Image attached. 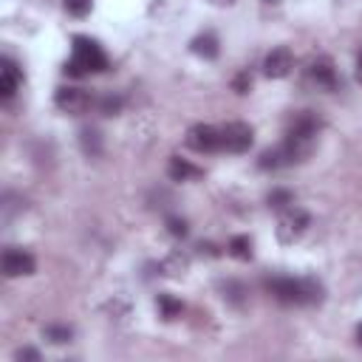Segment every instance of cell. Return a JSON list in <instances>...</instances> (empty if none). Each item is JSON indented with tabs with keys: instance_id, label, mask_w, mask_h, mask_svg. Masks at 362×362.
Instances as JSON below:
<instances>
[{
	"instance_id": "obj_1",
	"label": "cell",
	"mask_w": 362,
	"mask_h": 362,
	"mask_svg": "<svg viewBox=\"0 0 362 362\" xmlns=\"http://www.w3.org/2000/svg\"><path fill=\"white\" fill-rule=\"evenodd\" d=\"M266 288L283 305H311L322 300V286L308 277H274L266 283Z\"/></svg>"
},
{
	"instance_id": "obj_2",
	"label": "cell",
	"mask_w": 362,
	"mask_h": 362,
	"mask_svg": "<svg viewBox=\"0 0 362 362\" xmlns=\"http://www.w3.org/2000/svg\"><path fill=\"white\" fill-rule=\"evenodd\" d=\"M85 74L90 71H105L107 68V57L102 51V45L90 37H74V57H71Z\"/></svg>"
},
{
	"instance_id": "obj_3",
	"label": "cell",
	"mask_w": 362,
	"mask_h": 362,
	"mask_svg": "<svg viewBox=\"0 0 362 362\" xmlns=\"http://www.w3.org/2000/svg\"><path fill=\"white\" fill-rule=\"evenodd\" d=\"M54 105H57L62 113H68V116H82V113L90 110L93 96H90L85 88L65 85V88H57V93H54Z\"/></svg>"
},
{
	"instance_id": "obj_4",
	"label": "cell",
	"mask_w": 362,
	"mask_h": 362,
	"mask_svg": "<svg viewBox=\"0 0 362 362\" xmlns=\"http://www.w3.org/2000/svg\"><path fill=\"white\" fill-rule=\"evenodd\" d=\"M255 141V130L246 122H229L221 127V150L226 153H246Z\"/></svg>"
},
{
	"instance_id": "obj_5",
	"label": "cell",
	"mask_w": 362,
	"mask_h": 362,
	"mask_svg": "<svg viewBox=\"0 0 362 362\" xmlns=\"http://www.w3.org/2000/svg\"><path fill=\"white\" fill-rule=\"evenodd\" d=\"M187 147L195 150V153H215V150H221V127L192 124L187 130Z\"/></svg>"
},
{
	"instance_id": "obj_6",
	"label": "cell",
	"mask_w": 362,
	"mask_h": 362,
	"mask_svg": "<svg viewBox=\"0 0 362 362\" xmlns=\"http://www.w3.org/2000/svg\"><path fill=\"white\" fill-rule=\"evenodd\" d=\"M308 212H303L300 206H291V209H286L283 212V218H280V223H277V238L283 240V243H294L305 229H308Z\"/></svg>"
},
{
	"instance_id": "obj_7",
	"label": "cell",
	"mask_w": 362,
	"mask_h": 362,
	"mask_svg": "<svg viewBox=\"0 0 362 362\" xmlns=\"http://www.w3.org/2000/svg\"><path fill=\"white\" fill-rule=\"evenodd\" d=\"M3 274L6 277H23V274H34V269H37V260H34V255L31 252H25V249H17V246H8L6 252H3Z\"/></svg>"
},
{
	"instance_id": "obj_8",
	"label": "cell",
	"mask_w": 362,
	"mask_h": 362,
	"mask_svg": "<svg viewBox=\"0 0 362 362\" xmlns=\"http://www.w3.org/2000/svg\"><path fill=\"white\" fill-rule=\"evenodd\" d=\"M291 68H294V54H291L288 45L272 48V51L266 54V59H263V74H266L269 79H283V76L291 74Z\"/></svg>"
},
{
	"instance_id": "obj_9",
	"label": "cell",
	"mask_w": 362,
	"mask_h": 362,
	"mask_svg": "<svg viewBox=\"0 0 362 362\" xmlns=\"http://www.w3.org/2000/svg\"><path fill=\"white\" fill-rule=\"evenodd\" d=\"M20 82H23L20 68H17L8 57H3V68H0V96H3V99H11V96L17 93V88H20Z\"/></svg>"
},
{
	"instance_id": "obj_10",
	"label": "cell",
	"mask_w": 362,
	"mask_h": 362,
	"mask_svg": "<svg viewBox=\"0 0 362 362\" xmlns=\"http://www.w3.org/2000/svg\"><path fill=\"white\" fill-rule=\"evenodd\" d=\"M308 76H311L320 88H334V85H337V68H334V62H331L328 57L314 59L311 68H308Z\"/></svg>"
},
{
	"instance_id": "obj_11",
	"label": "cell",
	"mask_w": 362,
	"mask_h": 362,
	"mask_svg": "<svg viewBox=\"0 0 362 362\" xmlns=\"http://www.w3.org/2000/svg\"><path fill=\"white\" fill-rule=\"evenodd\" d=\"M167 173H170V178H173V181H195V178H201V175H204V170H201V167H195V164H189L187 158H178V156H173V158H170Z\"/></svg>"
},
{
	"instance_id": "obj_12",
	"label": "cell",
	"mask_w": 362,
	"mask_h": 362,
	"mask_svg": "<svg viewBox=\"0 0 362 362\" xmlns=\"http://www.w3.org/2000/svg\"><path fill=\"white\" fill-rule=\"evenodd\" d=\"M189 51L198 54V57H204V59H215L221 54V42H218V37L212 31H204V34H198L189 42Z\"/></svg>"
},
{
	"instance_id": "obj_13",
	"label": "cell",
	"mask_w": 362,
	"mask_h": 362,
	"mask_svg": "<svg viewBox=\"0 0 362 362\" xmlns=\"http://www.w3.org/2000/svg\"><path fill=\"white\" fill-rule=\"evenodd\" d=\"M257 167H260V170H280V167H291V158H288L286 147H283V144H277V147H272V150L260 153Z\"/></svg>"
},
{
	"instance_id": "obj_14",
	"label": "cell",
	"mask_w": 362,
	"mask_h": 362,
	"mask_svg": "<svg viewBox=\"0 0 362 362\" xmlns=\"http://www.w3.org/2000/svg\"><path fill=\"white\" fill-rule=\"evenodd\" d=\"M79 144H82V153L93 158V156L102 153V133L96 127H82L79 130Z\"/></svg>"
},
{
	"instance_id": "obj_15",
	"label": "cell",
	"mask_w": 362,
	"mask_h": 362,
	"mask_svg": "<svg viewBox=\"0 0 362 362\" xmlns=\"http://www.w3.org/2000/svg\"><path fill=\"white\" fill-rule=\"evenodd\" d=\"M226 252H229L232 257H238V260H249V257H252V240H249V235H235V238L229 240Z\"/></svg>"
},
{
	"instance_id": "obj_16",
	"label": "cell",
	"mask_w": 362,
	"mask_h": 362,
	"mask_svg": "<svg viewBox=\"0 0 362 362\" xmlns=\"http://www.w3.org/2000/svg\"><path fill=\"white\" fill-rule=\"evenodd\" d=\"M156 305H158V311H161V317H164V320H173V317H178V314H181V303H178L173 294H158Z\"/></svg>"
},
{
	"instance_id": "obj_17",
	"label": "cell",
	"mask_w": 362,
	"mask_h": 362,
	"mask_svg": "<svg viewBox=\"0 0 362 362\" xmlns=\"http://www.w3.org/2000/svg\"><path fill=\"white\" fill-rule=\"evenodd\" d=\"M122 105H124V99L116 96V93H107V96H102V99L96 102L99 113H105V116H116V113L122 110Z\"/></svg>"
},
{
	"instance_id": "obj_18",
	"label": "cell",
	"mask_w": 362,
	"mask_h": 362,
	"mask_svg": "<svg viewBox=\"0 0 362 362\" xmlns=\"http://www.w3.org/2000/svg\"><path fill=\"white\" fill-rule=\"evenodd\" d=\"M42 334H45V339H51V342H57V345H62V342H68V339L74 337V331H71L68 325H45Z\"/></svg>"
},
{
	"instance_id": "obj_19",
	"label": "cell",
	"mask_w": 362,
	"mask_h": 362,
	"mask_svg": "<svg viewBox=\"0 0 362 362\" xmlns=\"http://www.w3.org/2000/svg\"><path fill=\"white\" fill-rule=\"evenodd\" d=\"M266 201H269V206L283 209V206H291V204H294V192H291V189H272Z\"/></svg>"
},
{
	"instance_id": "obj_20",
	"label": "cell",
	"mask_w": 362,
	"mask_h": 362,
	"mask_svg": "<svg viewBox=\"0 0 362 362\" xmlns=\"http://www.w3.org/2000/svg\"><path fill=\"white\" fill-rule=\"evenodd\" d=\"M93 0H65V11L74 14V17H85L90 11Z\"/></svg>"
},
{
	"instance_id": "obj_21",
	"label": "cell",
	"mask_w": 362,
	"mask_h": 362,
	"mask_svg": "<svg viewBox=\"0 0 362 362\" xmlns=\"http://www.w3.org/2000/svg\"><path fill=\"white\" fill-rule=\"evenodd\" d=\"M167 229H170V235H175V238H184V235L189 232V226H187L184 218H167Z\"/></svg>"
},
{
	"instance_id": "obj_22",
	"label": "cell",
	"mask_w": 362,
	"mask_h": 362,
	"mask_svg": "<svg viewBox=\"0 0 362 362\" xmlns=\"http://www.w3.org/2000/svg\"><path fill=\"white\" fill-rule=\"evenodd\" d=\"M164 269H167V274H178V272H184V269H187V257L173 255V257L164 263Z\"/></svg>"
},
{
	"instance_id": "obj_23",
	"label": "cell",
	"mask_w": 362,
	"mask_h": 362,
	"mask_svg": "<svg viewBox=\"0 0 362 362\" xmlns=\"http://www.w3.org/2000/svg\"><path fill=\"white\" fill-rule=\"evenodd\" d=\"M249 85H252V79H249L246 74H240V76L235 79V90H238V93H246V90H249Z\"/></svg>"
},
{
	"instance_id": "obj_24",
	"label": "cell",
	"mask_w": 362,
	"mask_h": 362,
	"mask_svg": "<svg viewBox=\"0 0 362 362\" xmlns=\"http://www.w3.org/2000/svg\"><path fill=\"white\" fill-rule=\"evenodd\" d=\"M17 359H40V354H37L34 348H23V351L17 354Z\"/></svg>"
},
{
	"instance_id": "obj_25",
	"label": "cell",
	"mask_w": 362,
	"mask_h": 362,
	"mask_svg": "<svg viewBox=\"0 0 362 362\" xmlns=\"http://www.w3.org/2000/svg\"><path fill=\"white\" fill-rule=\"evenodd\" d=\"M356 79L362 82V54H359V59H356Z\"/></svg>"
},
{
	"instance_id": "obj_26",
	"label": "cell",
	"mask_w": 362,
	"mask_h": 362,
	"mask_svg": "<svg viewBox=\"0 0 362 362\" xmlns=\"http://www.w3.org/2000/svg\"><path fill=\"white\" fill-rule=\"evenodd\" d=\"M212 3H215V6H232L235 0H212Z\"/></svg>"
},
{
	"instance_id": "obj_27",
	"label": "cell",
	"mask_w": 362,
	"mask_h": 362,
	"mask_svg": "<svg viewBox=\"0 0 362 362\" xmlns=\"http://www.w3.org/2000/svg\"><path fill=\"white\" fill-rule=\"evenodd\" d=\"M356 342H359V345H362V325H359V328H356Z\"/></svg>"
},
{
	"instance_id": "obj_28",
	"label": "cell",
	"mask_w": 362,
	"mask_h": 362,
	"mask_svg": "<svg viewBox=\"0 0 362 362\" xmlns=\"http://www.w3.org/2000/svg\"><path fill=\"white\" fill-rule=\"evenodd\" d=\"M263 3H280V0H263Z\"/></svg>"
}]
</instances>
